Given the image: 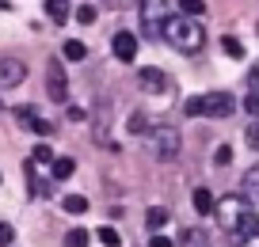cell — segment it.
I'll return each instance as SVG.
<instances>
[{
  "instance_id": "1",
  "label": "cell",
  "mask_w": 259,
  "mask_h": 247,
  "mask_svg": "<svg viewBox=\"0 0 259 247\" xmlns=\"http://www.w3.org/2000/svg\"><path fill=\"white\" fill-rule=\"evenodd\" d=\"M160 38H168L171 46L179 50V54H194V50H202L206 31L198 27V19H187V16H168V23H164Z\"/></svg>"
},
{
  "instance_id": "2",
  "label": "cell",
  "mask_w": 259,
  "mask_h": 247,
  "mask_svg": "<svg viewBox=\"0 0 259 247\" xmlns=\"http://www.w3.org/2000/svg\"><path fill=\"white\" fill-rule=\"evenodd\" d=\"M236 111L233 95H225V91H213V95H194L183 103V114L187 118H198V114H210V118H229V114Z\"/></svg>"
},
{
  "instance_id": "3",
  "label": "cell",
  "mask_w": 259,
  "mask_h": 247,
  "mask_svg": "<svg viewBox=\"0 0 259 247\" xmlns=\"http://www.w3.org/2000/svg\"><path fill=\"white\" fill-rule=\"evenodd\" d=\"M244 213H248V198L244 194H225V198L213 202V217H218V224L233 236V228L244 221Z\"/></svg>"
},
{
  "instance_id": "4",
  "label": "cell",
  "mask_w": 259,
  "mask_h": 247,
  "mask_svg": "<svg viewBox=\"0 0 259 247\" xmlns=\"http://www.w3.org/2000/svg\"><path fill=\"white\" fill-rule=\"evenodd\" d=\"M149 156H156V160H176L179 156V129H171V126H156L153 133H149Z\"/></svg>"
},
{
  "instance_id": "5",
  "label": "cell",
  "mask_w": 259,
  "mask_h": 247,
  "mask_svg": "<svg viewBox=\"0 0 259 247\" xmlns=\"http://www.w3.org/2000/svg\"><path fill=\"white\" fill-rule=\"evenodd\" d=\"M164 23H168V0H141V31L145 38H160Z\"/></svg>"
},
{
  "instance_id": "6",
  "label": "cell",
  "mask_w": 259,
  "mask_h": 247,
  "mask_svg": "<svg viewBox=\"0 0 259 247\" xmlns=\"http://www.w3.org/2000/svg\"><path fill=\"white\" fill-rule=\"evenodd\" d=\"M46 91H50L54 103H65V99H69V80H65L61 61H50L46 65Z\"/></svg>"
},
{
  "instance_id": "7",
  "label": "cell",
  "mask_w": 259,
  "mask_h": 247,
  "mask_svg": "<svg viewBox=\"0 0 259 247\" xmlns=\"http://www.w3.org/2000/svg\"><path fill=\"white\" fill-rule=\"evenodd\" d=\"M233 243L236 247H259V217L251 213V209L244 213V221L233 228Z\"/></svg>"
},
{
  "instance_id": "8",
  "label": "cell",
  "mask_w": 259,
  "mask_h": 247,
  "mask_svg": "<svg viewBox=\"0 0 259 247\" xmlns=\"http://www.w3.org/2000/svg\"><path fill=\"white\" fill-rule=\"evenodd\" d=\"M23 80H27V65L19 61V57H4V61H0V91L19 88Z\"/></svg>"
},
{
  "instance_id": "9",
  "label": "cell",
  "mask_w": 259,
  "mask_h": 247,
  "mask_svg": "<svg viewBox=\"0 0 259 247\" xmlns=\"http://www.w3.org/2000/svg\"><path fill=\"white\" fill-rule=\"evenodd\" d=\"M111 50H114L118 61H134V57H138V34L134 31H118L111 38Z\"/></svg>"
},
{
  "instance_id": "10",
  "label": "cell",
  "mask_w": 259,
  "mask_h": 247,
  "mask_svg": "<svg viewBox=\"0 0 259 247\" xmlns=\"http://www.w3.org/2000/svg\"><path fill=\"white\" fill-rule=\"evenodd\" d=\"M19 122H23V126L31 129V133H38V137H50V133H54V126H50V122L42 118V114H34L31 107H23V111H19Z\"/></svg>"
},
{
  "instance_id": "11",
  "label": "cell",
  "mask_w": 259,
  "mask_h": 247,
  "mask_svg": "<svg viewBox=\"0 0 259 247\" xmlns=\"http://www.w3.org/2000/svg\"><path fill=\"white\" fill-rule=\"evenodd\" d=\"M138 80H141V88H145V91H164V88H168V76H164L160 69H141Z\"/></svg>"
},
{
  "instance_id": "12",
  "label": "cell",
  "mask_w": 259,
  "mask_h": 247,
  "mask_svg": "<svg viewBox=\"0 0 259 247\" xmlns=\"http://www.w3.org/2000/svg\"><path fill=\"white\" fill-rule=\"evenodd\" d=\"M168 217H171V213H168L164 206H149V209H145V224L153 228V236L164 228V224H168Z\"/></svg>"
},
{
  "instance_id": "13",
  "label": "cell",
  "mask_w": 259,
  "mask_h": 247,
  "mask_svg": "<svg viewBox=\"0 0 259 247\" xmlns=\"http://www.w3.org/2000/svg\"><path fill=\"white\" fill-rule=\"evenodd\" d=\"M244 198H248V202H259V164H255V168H248V175H244Z\"/></svg>"
},
{
  "instance_id": "14",
  "label": "cell",
  "mask_w": 259,
  "mask_h": 247,
  "mask_svg": "<svg viewBox=\"0 0 259 247\" xmlns=\"http://www.w3.org/2000/svg\"><path fill=\"white\" fill-rule=\"evenodd\" d=\"M46 16L50 23H65L69 19V0H46Z\"/></svg>"
},
{
  "instance_id": "15",
  "label": "cell",
  "mask_w": 259,
  "mask_h": 247,
  "mask_svg": "<svg viewBox=\"0 0 259 247\" xmlns=\"http://www.w3.org/2000/svg\"><path fill=\"white\" fill-rule=\"evenodd\" d=\"M191 202H194V209H198V213H202V217H210V213H213V194L206 190V186H198Z\"/></svg>"
},
{
  "instance_id": "16",
  "label": "cell",
  "mask_w": 259,
  "mask_h": 247,
  "mask_svg": "<svg viewBox=\"0 0 259 247\" xmlns=\"http://www.w3.org/2000/svg\"><path fill=\"white\" fill-rule=\"evenodd\" d=\"M65 213H73V217L88 213V198L84 194H65Z\"/></svg>"
},
{
  "instance_id": "17",
  "label": "cell",
  "mask_w": 259,
  "mask_h": 247,
  "mask_svg": "<svg viewBox=\"0 0 259 247\" xmlns=\"http://www.w3.org/2000/svg\"><path fill=\"white\" fill-rule=\"evenodd\" d=\"M65 57H69V61H84V57H88V46H84L80 38H69L65 42Z\"/></svg>"
},
{
  "instance_id": "18",
  "label": "cell",
  "mask_w": 259,
  "mask_h": 247,
  "mask_svg": "<svg viewBox=\"0 0 259 247\" xmlns=\"http://www.w3.org/2000/svg\"><path fill=\"white\" fill-rule=\"evenodd\" d=\"M73 171H76L73 156H57V160H54V179H69Z\"/></svg>"
},
{
  "instance_id": "19",
  "label": "cell",
  "mask_w": 259,
  "mask_h": 247,
  "mask_svg": "<svg viewBox=\"0 0 259 247\" xmlns=\"http://www.w3.org/2000/svg\"><path fill=\"white\" fill-rule=\"evenodd\" d=\"M179 8H183V16H187V19L206 16V4H202V0H179Z\"/></svg>"
},
{
  "instance_id": "20",
  "label": "cell",
  "mask_w": 259,
  "mask_h": 247,
  "mask_svg": "<svg viewBox=\"0 0 259 247\" xmlns=\"http://www.w3.org/2000/svg\"><path fill=\"white\" fill-rule=\"evenodd\" d=\"M27 179H31V194H34V198H46V194H50V183L34 179V164H27Z\"/></svg>"
},
{
  "instance_id": "21",
  "label": "cell",
  "mask_w": 259,
  "mask_h": 247,
  "mask_svg": "<svg viewBox=\"0 0 259 247\" xmlns=\"http://www.w3.org/2000/svg\"><path fill=\"white\" fill-rule=\"evenodd\" d=\"M88 232L84 228H73V232H65V247H88Z\"/></svg>"
},
{
  "instance_id": "22",
  "label": "cell",
  "mask_w": 259,
  "mask_h": 247,
  "mask_svg": "<svg viewBox=\"0 0 259 247\" xmlns=\"http://www.w3.org/2000/svg\"><path fill=\"white\" fill-rule=\"evenodd\" d=\"M221 50H225L229 57H244V46L233 38V34H229V38H221Z\"/></svg>"
},
{
  "instance_id": "23",
  "label": "cell",
  "mask_w": 259,
  "mask_h": 247,
  "mask_svg": "<svg viewBox=\"0 0 259 247\" xmlns=\"http://www.w3.org/2000/svg\"><path fill=\"white\" fill-rule=\"evenodd\" d=\"M244 141H248L251 149H259V118L248 122V129H244Z\"/></svg>"
},
{
  "instance_id": "24",
  "label": "cell",
  "mask_w": 259,
  "mask_h": 247,
  "mask_svg": "<svg viewBox=\"0 0 259 247\" xmlns=\"http://www.w3.org/2000/svg\"><path fill=\"white\" fill-rule=\"evenodd\" d=\"M99 243H107V247H118L122 243V236L114 228H99Z\"/></svg>"
},
{
  "instance_id": "25",
  "label": "cell",
  "mask_w": 259,
  "mask_h": 247,
  "mask_svg": "<svg viewBox=\"0 0 259 247\" xmlns=\"http://www.w3.org/2000/svg\"><path fill=\"white\" fill-rule=\"evenodd\" d=\"M213 164H218V168H225V164H233V149H229V144H221V149L213 152Z\"/></svg>"
},
{
  "instance_id": "26",
  "label": "cell",
  "mask_w": 259,
  "mask_h": 247,
  "mask_svg": "<svg viewBox=\"0 0 259 247\" xmlns=\"http://www.w3.org/2000/svg\"><path fill=\"white\" fill-rule=\"evenodd\" d=\"M248 91H251V95H259V61L248 69Z\"/></svg>"
},
{
  "instance_id": "27",
  "label": "cell",
  "mask_w": 259,
  "mask_h": 247,
  "mask_svg": "<svg viewBox=\"0 0 259 247\" xmlns=\"http://www.w3.org/2000/svg\"><path fill=\"white\" fill-rule=\"evenodd\" d=\"M31 160H34V164H50V160H54V152H50V144H38Z\"/></svg>"
},
{
  "instance_id": "28",
  "label": "cell",
  "mask_w": 259,
  "mask_h": 247,
  "mask_svg": "<svg viewBox=\"0 0 259 247\" xmlns=\"http://www.w3.org/2000/svg\"><path fill=\"white\" fill-rule=\"evenodd\" d=\"M12 239H16V228H12V224H4V221H0V247H8Z\"/></svg>"
},
{
  "instance_id": "29",
  "label": "cell",
  "mask_w": 259,
  "mask_h": 247,
  "mask_svg": "<svg viewBox=\"0 0 259 247\" xmlns=\"http://www.w3.org/2000/svg\"><path fill=\"white\" fill-rule=\"evenodd\" d=\"M76 19H80L84 27H88V23H96V8H92V4H84V8L76 12Z\"/></svg>"
},
{
  "instance_id": "30",
  "label": "cell",
  "mask_w": 259,
  "mask_h": 247,
  "mask_svg": "<svg viewBox=\"0 0 259 247\" xmlns=\"http://www.w3.org/2000/svg\"><path fill=\"white\" fill-rule=\"evenodd\" d=\"M244 111H248L251 118H259V95H248V99H244Z\"/></svg>"
},
{
  "instance_id": "31",
  "label": "cell",
  "mask_w": 259,
  "mask_h": 247,
  "mask_svg": "<svg viewBox=\"0 0 259 247\" xmlns=\"http://www.w3.org/2000/svg\"><path fill=\"white\" fill-rule=\"evenodd\" d=\"M141 126H145V118H141V114H134V122H130V133H145Z\"/></svg>"
},
{
  "instance_id": "32",
  "label": "cell",
  "mask_w": 259,
  "mask_h": 247,
  "mask_svg": "<svg viewBox=\"0 0 259 247\" xmlns=\"http://www.w3.org/2000/svg\"><path fill=\"white\" fill-rule=\"evenodd\" d=\"M149 247H171V239L168 236H153V239H149Z\"/></svg>"
},
{
  "instance_id": "33",
  "label": "cell",
  "mask_w": 259,
  "mask_h": 247,
  "mask_svg": "<svg viewBox=\"0 0 259 247\" xmlns=\"http://www.w3.org/2000/svg\"><path fill=\"white\" fill-rule=\"evenodd\" d=\"M0 107H4V103H0Z\"/></svg>"
}]
</instances>
